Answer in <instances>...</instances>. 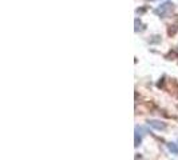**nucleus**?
Here are the masks:
<instances>
[{"mask_svg":"<svg viewBox=\"0 0 178 160\" xmlns=\"http://www.w3.org/2000/svg\"><path fill=\"white\" fill-rule=\"evenodd\" d=\"M141 141H142V139H141V135H139V128L135 127V135H134V145H135V147H139Z\"/></svg>","mask_w":178,"mask_h":160,"instance_id":"7ed1b4c3","label":"nucleus"},{"mask_svg":"<svg viewBox=\"0 0 178 160\" xmlns=\"http://www.w3.org/2000/svg\"><path fill=\"white\" fill-rule=\"evenodd\" d=\"M171 8H173V4H171L170 1H166V3H163V4H161L154 12H156L157 15H159V16H165Z\"/></svg>","mask_w":178,"mask_h":160,"instance_id":"f257e3e1","label":"nucleus"},{"mask_svg":"<svg viewBox=\"0 0 178 160\" xmlns=\"http://www.w3.org/2000/svg\"><path fill=\"white\" fill-rule=\"evenodd\" d=\"M149 41H150L151 44H154V43H159L161 41V38H159V36H153V39H150Z\"/></svg>","mask_w":178,"mask_h":160,"instance_id":"423d86ee","label":"nucleus"},{"mask_svg":"<svg viewBox=\"0 0 178 160\" xmlns=\"http://www.w3.org/2000/svg\"><path fill=\"white\" fill-rule=\"evenodd\" d=\"M168 150L170 151L171 153H174V155H178V145L176 143H173V141L168 143Z\"/></svg>","mask_w":178,"mask_h":160,"instance_id":"20e7f679","label":"nucleus"},{"mask_svg":"<svg viewBox=\"0 0 178 160\" xmlns=\"http://www.w3.org/2000/svg\"><path fill=\"white\" fill-rule=\"evenodd\" d=\"M135 28H134V31L135 32H139V31H142L143 30V24H142V21H141L139 19H135Z\"/></svg>","mask_w":178,"mask_h":160,"instance_id":"39448f33","label":"nucleus"},{"mask_svg":"<svg viewBox=\"0 0 178 160\" xmlns=\"http://www.w3.org/2000/svg\"><path fill=\"white\" fill-rule=\"evenodd\" d=\"M147 124L150 127H153L154 130H158V131H163L166 128V124L163 121H161V120H149Z\"/></svg>","mask_w":178,"mask_h":160,"instance_id":"f03ea898","label":"nucleus"}]
</instances>
